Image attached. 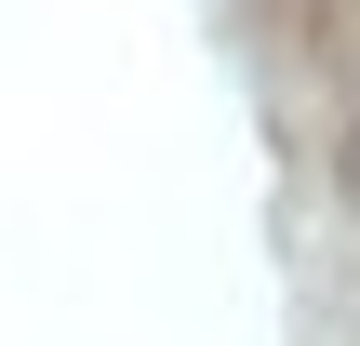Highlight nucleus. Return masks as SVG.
Returning <instances> with one entry per match:
<instances>
[{
    "mask_svg": "<svg viewBox=\"0 0 360 346\" xmlns=\"http://www.w3.org/2000/svg\"><path fill=\"white\" fill-rule=\"evenodd\" d=\"M334 187H347V200H360V120H347V147H334Z\"/></svg>",
    "mask_w": 360,
    "mask_h": 346,
    "instance_id": "f257e3e1",
    "label": "nucleus"
}]
</instances>
